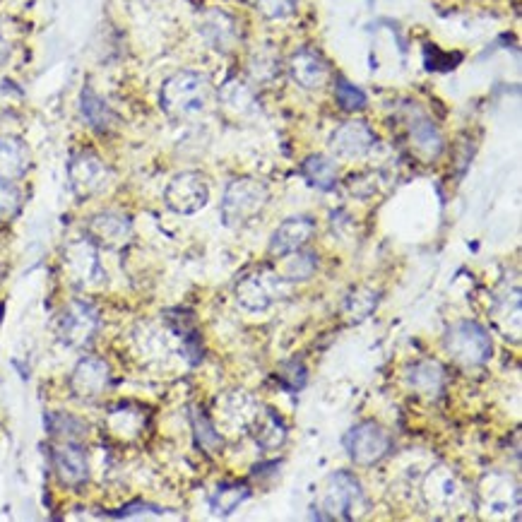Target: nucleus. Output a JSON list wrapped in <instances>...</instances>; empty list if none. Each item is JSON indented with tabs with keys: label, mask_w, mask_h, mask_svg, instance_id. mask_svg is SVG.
I'll list each match as a JSON object with an SVG mask.
<instances>
[{
	"label": "nucleus",
	"mask_w": 522,
	"mask_h": 522,
	"mask_svg": "<svg viewBox=\"0 0 522 522\" xmlns=\"http://www.w3.org/2000/svg\"><path fill=\"white\" fill-rule=\"evenodd\" d=\"M162 109L176 121H188L205 114L212 99V85L203 73L195 70H181L171 75L162 85Z\"/></svg>",
	"instance_id": "f257e3e1"
},
{
	"label": "nucleus",
	"mask_w": 522,
	"mask_h": 522,
	"mask_svg": "<svg viewBox=\"0 0 522 522\" xmlns=\"http://www.w3.org/2000/svg\"><path fill=\"white\" fill-rule=\"evenodd\" d=\"M318 518L354 520L366 510V496L359 479L349 472H335L325 479L318 491Z\"/></svg>",
	"instance_id": "f03ea898"
},
{
	"label": "nucleus",
	"mask_w": 522,
	"mask_h": 522,
	"mask_svg": "<svg viewBox=\"0 0 522 522\" xmlns=\"http://www.w3.org/2000/svg\"><path fill=\"white\" fill-rule=\"evenodd\" d=\"M270 191L263 181L251 179V176H243V179L231 181L224 191L222 205H219V215L222 222L229 229L246 227L251 219H255L263 212V207L268 205Z\"/></svg>",
	"instance_id": "7ed1b4c3"
},
{
	"label": "nucleus",
	"mask_w": 522,
	"mask_h": 522,
	"mask_svg": "<svg viewBox=\"0 0 522 522\" xmlns=\"http://www.w3.org/2000/svg\"><path fill=\"white\" fill-rule=\"evenodd\" d=\"M448 354L462 366H482L494 357L489 330L474 320H460L446 332Z\"/></svg>",
	"instance_id": "20e7f679"
},
{
	"label": "nucleus",
	"mask_w": 522,
	"mask_h": 522,
	"mask_svg": "<svg viewBox=\"0 0 522 522\" xmlns=\"http://www.w3.org/2000/svg\"><path fill=\"white\" fill-rule=\"evenodd\" d=\"M292 292L289 284L277 270H255L236 284V301L251 313L268 311L272 304L287 299Z\"/></svg>",
	"instance_id": "39448f33"
},
{
	"label": "nucleus",
	"mask_w": 522,
	"mask_h": 522,
	"mask_svg": "<svg viewBox=\"0 0 522 522\" xmlns=\"http://www.w3.org/2000/svg\"><path fill=\"white\" fill-rule=\"evenodd\" d=\"M421 496L424 503L436 513L453 515L455 510H462L467 503V489L460 482V477L450 467L438 465L431 467L429 474L421 482Z\"/></svg>",
	"instance_id": "423d86ee"
},
{
	"label": "nucleus",
	"mask_w": 522,
	"mask_h": 522,
	"mask_svg": "<svg viewBox=\"0 0 522 522\" xmlns=\"http://www.w3.org/2000/svg\"><path fill=\"white\" fill-rule=\"evenodd\" d=\"M520 506V486L506 472H486L477 484V508L491 518H506Z\"/></svg>",
	"instance_id": "0eeeda50"
},
{
	"label": "nucleus",
	"mask_w": 522,
	"mask_h": 522,
	"mask_svg": "<svg viewBox=\"0 0 522 522\" xmlns=\"http://www.w3.org/2000/svg\"><path fill=\"white\" fill-rule=\"evenodd\" d=\"M390 433L376 421H361L352 431L344 436V448H347L349 458L361 467H371L381 462L390 453Z\"/></svg>",
	"instance_id": "6e6552de"
},
{
	"label": "nucleus",
	"mask_w": 522,
	"mask_h": 522,
	"mask_svg": "<svg viewBox=\"0 0 522 522\" xmlns=\"http://www.w3.org/2000/svg\"><path fill=\"white\" fill-rule=\"evenodd\" d=\"M164 203L176 215H195L210 203V186L198 171H183L169 181L164 191Z\"/></svg>",
	"instance_id": "1a4fd4ad"
},
{
	"label": "nucleus",
	"mask_w": 522,
	"mask_h": 522,
	"mask_svg": "<svg viewBox=\"0 0 522 522\" xmlns=\"http://www.w3.org/2000/svg\"><path fill=\"white\" fill-rule=\"evenodd\" d=\"M63 268L70 282L80 289L99 287L106 280L99 251L92 241H73L63 253Z\"/></svg>",
	"instance_id": "9d476101"
},
{
	"label": "nucleus",
	"mask_w": 522,
	"mask_h": 522,
	"mask_svg": "<svg viewBox=\"0 0 522 522\" xmlns=\"http://www.w3.org/2000/svg\"><path fill=\"white\" fill-rule=\"evenodd\" d=\"M99 330V313L92 304L85 301H73L63 308L61 320H58V335L70 347H85L94 340Z\"/></svg>",
	"instance_id": "9b49d317"
},
{
	"label": "nucleus",
	"mask_w": 522,
	"mask_h": 522,
	"mask_svg": "<svg viewBox=\"0 0 522 522\" xmlns=\"http://www.w3.org/2000/svg\"><path fill=\"white\" fill-rule=\"evenodd\" d=\"M68 179L75 195H80V198H92V195L102 193L104 188L109 186L111 171L94 152H80L70 159Z\"/></svg>",
	"instance_id": "f8f14e48"
},
{
	"label": "nucleus",
	"mask_w": 522,
	"mask_h": 522,
	"mask_svg": "<svg viewBox=\"0 0 522 522\" xmlns=\"http://www.w3.org/2000/svg\"><path fill=\"white\" fill-rule=\"evenodd\" d=\"M111 383V369L104 359L85 357L75 366L73 376H70V388L73 395L80 400H97L106 393Z\"/></svg>",
	"instance_id": "ddd939ff"
},
{
	"label": "nucleus",
	"mask_w": 522,
	"mask_h": 522,
	"mask_svg": "<svg viewBox=\"0 0 522 522\" xmlns=\"http://www.w3.org/2000/svg\"><path fill=\"white\" fill-rule=\"evenodd\" d=\"M376 147V133L364 121H347L332 133L330 150L342 159H361Z\"/></svg>",
	"instance_id": "4468645a"
},
{
	"label": "nucleus",
	"mask_w": 522,
	"mask_h": 522,
	"mask_svg": "<svg viewBox=\"0 0 522 522\" xmlns=\"http://www.w3.org/2000/svg\"><path fill=\"white\" fill-rule=\"evenodd\" d=\"M87 236L94 246L121 248L133 236V222L118 212H99L87 222Z\"/></svg>",
	"instance_id": "2eb2a0df"
},
{
	"label": "nucleus",
	"mask_w": 522,
	"mask_h": 522,
	"mask_svg": "<svg viewBox=\"0 0 522 522\" xmlns=\"http://www.w3.org/2000/svg\"><path fill=\"white\" fill-rule=\"evenodd\" d=\"M200 34L219 53H231L241 41L239 22L224 10H207L200 20Z\"/></svg>",
	"instance_id": "dca6fc26"
},
{
	"label": "nucleus",
	"mask_w": 522,
	"mask_h": 522,
	"mask_svg": "<svg viewBox=\"0 0 522 522\" xmlns=\"http://www.w3.org/2000/svg\"><path fill=\"white\" fill-rule=\"evenodd\" d=\"M289 75L304 90H323L330 80V65L320 53L301 49L289 58Z\"/></svg>",
	"instance_id": "f3484780"
},
{
	"label": "nucleus",
	"mask_w": 522,
	"mask_h": 522,
	"mask_svg": "<svg viewBox=\"0 0 522 522\" xmlns=\"http://www.w3.org/2000/svg\"><path fill=\"white\" fill-rule=\"evenodd\" d=\"M53 470L63 484L80 486L90 477V462H87L85 450L75 441H63L61 446L53 448Z\"/></svg>",
	"instance_id": "a211bd4d"
},
{
	"label": "nucleus",
	"mask_w": 522,
	"mask_h": 522,
	"mask_svg": "<svg viewBox=\"0 0 522 522\" xmlns=\"http://www.w3.org/2000/svg\"><path fill=\"white\" fill-rule=\"evenodd\" d=\"M520 289L506 287L501 294H496L494 306H491V320H494L496 330L501 332L506 340H520Z\"/></svg>",
	"instance_id": "6ab92c4d"
},
{
	"label": "nucleus",
	"mask_w": 522,
	"mask_h": 522,
	"mask_svg": "<svg viewBox=\"0 0 522 522\" xmlns=\"http://www.w3.org/2000/svg\"><path fill=\"white\" fill-rule=\"evenodd\" d=\"M313 222L308 217H289L284 219L280 227L275 229L270 239V253L272 255H287L304 248L308 239L313 236Z\"/></svg>",
	"instance_id": "aec40b11"
},
{
	"label": "nucleus",
	"mask_w": 522,
	"mask_h": 522,
	"mask_svg": "<svg viewBox=\"0 0 522 522\" xmlns=\"http://www.w3.org/2000/svg\"><path fill=\"white\" fill-rule=\"evenodd\" d=\"M32 154L25 140L15 135H0V181H17L27 174Z\"/></svg>",
	"instance_id": "412c9836"
},
{
	"label": "nucleus",
	"mask_w": 522,
	"mask_h": 522,
	"mask_svg": "<svg viewBox=\"0 0 522 522\" xmlns=\"http://www.w3.org/2000/svg\"><path fill=\"white\" fill-rule=\"evenodd\" d=\"M407 383L421 397H438L446 388V369L433 359H421L407 369Z\"/></svg>",
	"instance_id": "4be33fe9"
},
{
	"label": "nucleus",
	"mask_w": 522,
	"mask_h": 522,
	"mask_svg": "<svg viewBox=\"0 0 522 522\" xmlns=\"http://www.w3.org/2000/svg\"><path fill=\"white\" fill-rule=\"evenodd\" d=\"M409 140H412V147L424 159H436L443 152L441 133H438V128L433 126L429 118L421 114L409 118Z\"/></svg>",
	"instance_id": "5701e85b"
},
{
	"label": "nucleus",
	"mask_w": 522,
	"mask_h": 522,
	"mask_svg": "<svg viewBox=\"0 0 522 522\" xmlns=\"http://www.w3.org/2000/svg\"><path fill=\"white\" fill-rule=\"evenodd\" d=\"M277 272L287 280L289 284L294 282H306L316 275L318 270V255L316 253H308L304 248L299 251L280 255V263H277Z\"/></svg>",
	"instance_id": "b1692460"
},
{
	"label": "nucleus",
	"mask_w": 522,
	"mask_h": 522,
	"mask_svg": "<svg viewBox=\"0 0 522 522\" xmlns=\"http://www.w3.org/2000/svg\"><path fill=\"white\" fill-rule=\"evenodd\" d=\"M80 111L94 130H102V133H106V130L116 126V114L109 109V104L92 90V87H85V90H82Z\"/></svg>",
	"instance_id": "393cba45"
},
{
	"label": "nucleus",
	"mask_w": 522,
	"mask_h": 522,
	"mask_svg": "<svg viewBox=\"0 0 522 522\" xmlns=\"http://www.w3.org/2000/svg\"><path fill=\"white\" fill-rule=\"evenodd\" d=\"M301 174L318 191H332L337 186V166L332 159L323 157V154L306 157V162L301 164Z\"/></svg>",
	"instance_id": "a878e982"
},
{
	"label": "nucleus",
	"mask_w": 522,
	"mask_h": 522,
	"mask_svg": "<svg viewBox=\"0 0 522 522\" xmlns=\"http://www.w3.org/2000/svg\"><path fill=\"white\" fill-rule=\"evenodd\" d=\"M248 498H251V489H248L246 484L229 482V484L217 486L215 494L210 496V508L217 518H227V515L234 513L241 503H246Z\"/></svg>",
	"instance_id": "bb28decb"
},
{
	"label": "nucleus",
	"mask_w": 522,
	"mask_h": 522,
	"mask_svg": "<svg viewBox=\"0 0 522 522\" xmlns=\"http://www.w3.org/2000/svg\"><path fill=\"white\" fill-rule=\"evenodd\" d=\"M253 429H255V441H258V446L268 450L280 448L282 443L287 441V426H284L272 412L268 414L258 412V417L253 421Z\"/></svg>",
	"instance_id": "cd10ccee"
},
{
	"label": "nucleus",
	"mask_w": 522,
	"mask_h": 522,
	"mask_svg": "<svg viewBox=\"0 0 522 522\" xmlns=\"http://www.w3.org/2000/svg\"><path fill=\"white\" fill-rule=\"evenodd\" d=\"M191 421H193V431H195V441H198V446L203 448L205 453L217 455L219 450L224 448V441H222V436H219V431L212 426V421L207 419L203 412H198V409H193Z\"/></svg>",
	"instance_id": "c85d7f7f"
},
{
	"label": "nucleus",
	"mask_w": 522,
	"mask_h": 522,
	"mask_svg": "<svg viewBox=\"0 0 522 522\" xmlns=\"http://www.w3.org/2000/svg\"><path fill=\"white\" fill-rule=\"evenodd\" d=\"M46 426H49L51 436L61 438V441H80V438L87 433L85 421H80L77 417H73V414H65V412L51 414V417L46 419Z\"/></svg>",
	"instance_id": "c756f323"
},
{
	"label": "nucleus",
	"mask_w": 522,
	"mask_h": 522,
	"mask_svg": "<svg viewBox=\"0 0 522 522\" xmlns=\"http://www.w3.org/2000/svg\"><path fill=\"white\" fill-rule=\"evenodd\" d=\"M335 97H337V104H340L344 111H359L366 106V94L361 92L357 85L344 80V77H337Z\"/></svg>",
	"instance_id": "7c9ffc66"
},
{
	"label": "nucleus",
	"mask_w": 522,
	"mask_h": 522,
	"mask_svg": "<svg viewBox=\"0 0 522 522\" xmlns=\"http://www.w3.org/2000/svg\"><path fill=\"white\" fill-rule=\"evenodd\" d=\"M268 20H284L296 10V0H248Z\"/></svg>",
	"instance_id": "2f4dec72"
},
{
	"label": "nucleus",
	"mask_w": 522,
	"mask_h": 522,
	"mask_svg": "<svg viewBox=\"0 0 522 522\" xmlns=\"http://www.w3.org/2000/svg\"><path fill=\"white\" fill-rule=\"evenodd\" d=\"M378 299L376 294L369 292V289H359L357 294H352L347 299V313L352 320H364L366 316H371V311L376 308Z\"/></svg>",
	"instance_id": "473e14b6"
},
{
	"label": "nucleus",
	"mask_w": 522,
	"mask_h": 522,
	"mask_svg": "<svg viewBox=\"0 0 522 522\" xmlns=\"http://www.w3.org/2000/svg\"><path fill=\"white\" fill-rule=\"evenodd\" d=\"M22 207V193L10 181H0V222L13 219Z\"/></svg>",
	"instance_id": "72a5a7b5"
},
{
	"label": "nucleus",
	"mask_w": 522,
	"mask_h": 522,
	"mask_svg": "<svg viewBox=\"0 0 522 522\" xmlns=\"http://www.w3.org/2000/svg\"><path fill=\"white\" fill-rule=\"evenodd\" d=\"M280 381L284 383V388L292 390V393H296V390H301L306 385V366L301 364V361H287V364L282 366L280 371Z\"/></svg>",
	"instance_id": "f704fd0d"
},
{
	"label": "nucleus",
	"mask_w": 522,
	"mask_h": 522,
	"mask_svg": "<svg viewBox=\"0 0 522 522\" xmlns=\"http://www.w3.org/2000/svg\"><path fill=\"white\" fill-rule=\"evenodd\" d=\"M224 102H227L231 109L243 111L246 106L253 104V97L246 87L239 85V82H229V85L224 87Z\"/></svg>",
	"instance_id": "c9c22d12"
},
{
	"label": "nucleus",
	"mask_w": 522,
	"mask_h": 522,
	"mask_svg": "<svg viewBox=\"0 0 522 522\" xmlns=\"http://www.w3.org/2000/svg\"><path fill=\"white\" fill-rule=\"evenodd\" d=\"M10 51H13V49H10V44H8V41H5L3 37H0V68H3V65L8 63V58H10Z\"/></svg>",
	"instance_id": "e433bc0d"
}]
</instances>
